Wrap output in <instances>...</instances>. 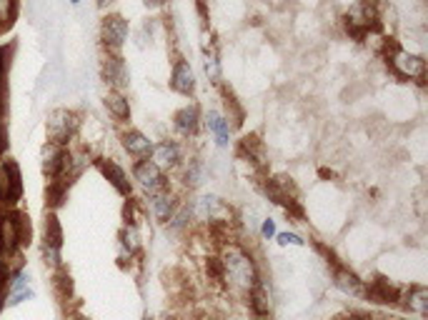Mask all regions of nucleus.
<instances>
[{
	"mask_svg": "<svg viewBox=\"0 0 428 320\" xmlns=\"http://www.w3.org/2000/svg\"><path fill=\"white\" fill-rule=\"evenodd\" d=\"M221 263H223V286L231 288L233 293H241V295H248V290L258 283L261 273H258V265L253 260L246 248L235 243L223 245L221 251Z\"/></svg>",
	"mask_w": 428,
	"mask_h": 320,
	"instance_id": "f257e3e1",
	"label": "nucleus"
},
{
	"mask_svg": "<svg viewBox=\"0 0 428 320\" xmlns=\"http://www.w3.org/2000/svg\"><path fill=\"white\" fill-rule=\"evenodd\" d=\"M30 243V218L21 210H8L0 216V253L13 255Z\"/></svg>",
	"mask_w": 428,
	"mask_h": 320,
	"instance_id": "f03ea898",
	"label": "nucleus"
},
{
	"mask_svg": "<svg viewBox=\"0 0 428 320\" xmlns=\"http://www.w3.org/2000/svg\"><path fill=\"white\" fill-rule=\"evenodd\" d=\"M23 195V178L18 163L0 158V205H13Z\"/></svg>",
	"mask_w": 428,
	"mask_h": 320,
	"instance_id": "7ed1b4c3",
	"label": "nucleus"
},
{
	"mask_svg": "<svg viewBox=\"0 0 428 320\" xmlns=\"http://www.w3.org/2000/svg\"><path fill=\"white\" fill-rule=\"evenodd\" d=\"M133 178L138 181V185L145 190L148 195H158V193H168V178L163 175L153 160L140 158L136 165H133Z\"/></svg>",
	"mask_w": 428,
	"mask_h": 320,
	"instance_id": "20e7f679",
	"label": "nucleus"
},
{
	"mask_svg": "<svg viewBox=\"0 0 428 320\" xmlns=\"http://www.w3.org/2000/svg\"><path fill=\"white\" fill-rule=\"evenodd\" d=\"M61 248H63V228L58 223L56 213L50 210L45 216V225H43V258L50 268H61Z\"/></svg>",
	"mask_w": 428,
	"mask_h": 320,
	"instance_id": "39448f33",
	"label": "nucleus"
},
{
	"mask_svg": "<svg viewBox=\"0 0 428 320\" xmlns=\"http://www.w3.org/2000/svg\"><path fill=\"white\" fill-rule=\"evenodd\" d=\"M78 126L81 120L73 111H56L50 113L48 118V140L50 143H58V146H68L70 140L76 138Z\"/></svg>",
	"mask_w": 428,
	"mask_h": 320,
	"instance_id": "423d86ee",
	"label": "nucleus"
},
{
	"mask_svg": "<svg viewBox=\"0 0 428 320\" xmlns=\"http://www.w3.org/2000/svg\"><path fill=\"white\" fill-rule=\"evenodd\" d=\"M388 60H391V65H394L396 73L403 76V78L423 80V76H426V60H423L421 56H414V53H406V50L396 48Z\"/></svg>",
	"mask_w": 428,
	"mask_h": 320,
	"instance_id": "0eeeda50",
	"label": "nucleus"
},
{
	"mask_svg": "<svg viewBox=\"0 0 428 320\" xmlns=\"http://www.w3.org/2000/svg\"><path fill=\"white\" fill-rule=\"evenodd\" d=\"M100 38H103L108 50H120L125 38H128V21H123L120 15H105L103 25H100Z\"/></svg>",
	"mask_w": 428,
	"mask_h": 320,
	"instance_id": "6e6552de",
	"label": "nucleus"
},
{
	"mask_svg": "<svg viewBox=\"0 0 428 320\" xmlns=\"http://www.w3.org/2000/svg\"><path fill=\"white\" fill-rule=\"evenodd\" d=\"M96 165H98V170L103 173L105 181L111 183V185L118 190V193L123 195V198H131V193H133L131 181H128V175H125V170H123V168H120V165H118L116 160H111V158H98V160H96Z\"/></svg>",
	"mask_w": 428,
	"mask_h": 320,
	"instance_id": "1a4fd4ad",
	"label": "nucleus"
},
{
	"mask_svg": "<svg viewBox=\"0 0 428 320\" xmlns=\"http://www.w3.org/2000/svg\"><path fill=\"white\" fill-rule=\"evenodd\" d=\"M333 283L341 293L351 295V298H363V293H366V280H361L351 268H345L341 263L333 268Z\"/></svg>",
	"mask_w": 428,
	"mask_h": 320,
	"instance_id": "9d476101",
	"label": "nucleus"
},
{
	"mask_svg": "<svg viewBox=\"0 0 428 320\" xmlns=\"http://www.w3.org/2000/svg\"><path fill=\"white\" fill-rule=\"evenodd\" d=\"M248 308L250 313H253V318H268L270 315V290H268V283L263 278H258V283L248 290Z\"/></svg>",
	"mask_w": 428,
	"mask_h": 320,
	"instance_id": "9b49d317",
	"label": "nucleus"
},
{
	"mask_svg": "<svg viewBox=\"0 0 428 320\" xmlns=\"http://www.w3.org/2000/svg\"><path fill=\"white\" fill-rule=\"evenodd\" d=\"M363 295L371 298L373 303H381V306H394V303H398L400 290L396 286H391L386 278H376L371 283H366V293Z\"/></svg>",
	"mask_w": 428,
	"mask_h": 320,
	"instance_id": "f8f14e48",
	"label": "nucleus"
},
{
	"mask_svg": "<svg viewBox=\"0 0 428 320\" xmlns=\"http://www.w3.org/2000/svg\"><path fill=\"white\" fill-rule=\"evenodd\" d=\"M171 88L180 95H193L195 93V73L193 68L186 63V60H178V63L173 65V73H171Z\"/></svg>",
	"mask_w": 428,
	"mask_h": 320,
	"instance_id": "ddd939ff",
	"label": "nucleus"
},
{
	"mask_svg": "<svg viewBox=\"0 0 428 320\" xmlns=\"http://www.w3.org/2000/svg\"><path fill=\"white\" fill-rule=\"evenodd\" d=\"M400 306L406 308L408 313L416 315H428V288L426 286H408L400 293Z\"/></svg>",
	"mask_w": 428,
	"mask_h": 320,
	"instance_id": "4468645a",
	"label": "nucleus"
},
{
	"mask_svg": "<svg viewBox=\"0 0 428 320\" xmlns=\"http://www.w3.org/2000/svg\"><path fill=\"white\" fill-rule=\"evenodd\" d=\"M63 160H65V146H58V143H45V148H43V175L48 178V181H53V178H58V173H61L63 168Z\"/></svg>",
	"mask_w": 428,
	"mask_h": 320,
	"instance_id": "2eb2a0df",
	"label": "nucleus"
},
{
	"mask_svg": "<svg viewBox=\"0 0 428 320\" xmlns=\"http://www.w3.org/2000/svg\"><path fill=\"white\" fill-rule=\"evenodd\" d=\"M151 160L160 170H171V168H175L180 163V148L173 140H163L158 146H153Z\"/></svg>",
	"mask_w": 428,
	"mask_h": 320,
	"instance_id": "dca6fc26",
	"label": "nucleus"
},
{
	"mask_svg": "<svg viewBox=\"0 0 428 320\" xmlns=\"http://www.w3.org/2000/svg\"><path fill=\"white\" fill-rule=\"evenodd\" d=\"M103 78L113 85V91H120L128 85V68L118 56H108L103 63Z\"/></svg>",
	"mask_w": 428,
	"mask_h": 320,
	"instance_id": "f3484780",
	"label": "nucleus"
},
{
	"mask_svg": "<svg viewBox=\"0 0 428 320\" xmlns=\"http://www.w3.org/2000/svg\"><path fill=\"white\" fill-rule=\"evenodd\" d=\"M173 126H175L178 133H183V135H195L200 128L198 105H186V108H180V111L175 113V118H173Z\"/></svg>",
	"mask_w": 428,
	"mask_h": 320,
	"instance_id": "a211bd4d",
	"label": "nucleus"
},
{
	"mask_svg": "<svg viewBox=\"0 0 428 320\" xmlns=\"http://www.w3.org/2000/svg\"><path fill=\"white\" fill-rule=\"evenodd\" d=\"M123 148H125V153L133 155V158H148L153 150V143L148 140V135H143L140 130H125Z\"/></svg>",
	"mask_w": 428,
	"mask_h": 320,
	"instance_id": "6ab92c4d",
	"label": "nucleus"
},
{
	"mask_svg": "<svg viewBox=\"0 0 428 320\" xmlns=\"http://www.w3.org/2000/svg\"><path fill=\"white\" fill-rule=\"evenodd\" d=\"M206 123H208V130H211L215 135V143H218L221 148L228 146V143H231V126H228V120L223 118V115L218 111H208Z\"/></svg>",
	"mask_w": 428,
	"mask_h": 320,
	"instance_id": "aec40b11",
	"label": "nucleus"
},
{
	"mask_svg": "<svg viewBox=\"0 0 428 320\" xmlns=\"http://www.w3.org/2000/svg\"><path fill=\"white\" fill-rule=\"evenodd\" d=\"M105 108H108V113H111L116 120H120V123L131 118V105H128V98H125L120 91H111L108 95H105Z\"/></svg>",
	"mask_w": 428,
	"mask_h": 320,
	"instance_id": "412c9836",
	"label": "nucleus"
},
{
	"mask_svg": "<svg viewBox=\"0 0 428 320\" xmlns=\"http://www.w3.org/2000/svg\"><path fill=\"white\" fill-rule=\"evenodd\" d=\"M238 153H241L246 160H250V163H256V165H261L263 158H266V153H263V143L256 133H250V135H246V138L241 140Z\"/></svg>",
	"mask_w": 428,
	"mask_h": 320,
	"instance_id": "4be33fe9",
	"label": "nucleus"
},
{
	"mask_svg": "<svg viewBox=\"0 0 428 320\" xmlns=\"http://www.w3.org/2000/svg\"><path fill=\"white\" fill-rule=\"evenodd\" d=\"M173 210H175V201H173V195H168V193L151 195V213L158 218L160 223H168V218L173 216Z\"/></svg>",
	"mask_w": 428,
	"mask_h": 320,
	"instance_id": "5701e85b",
	"label": "nucleus"
},
{
	"mask_svg": "<svg viewBox=\"0 0 428 320\" xmlns=\"http://www.w3.org/2000/svg\"><path fill=\"white\" fill-rule=\"evenodd\" d=\"M120 248H123V255L136 258V253L140 251V233L138 225H125L120 230Z\"/></svg>",
	"mask_w": 428,
	"mask_h": 320,
	"instance_id": "b1692460",
	"label": "nucleus"
},
{
	"mask_svg": "<svg viewBox=\"0 0 428 320\" xmlns=\"http://www.w3.org/2000/svg\"><path fill=\"white\" fill-rule=\"evenodd\" d=\"M53 290H56V295H58L61 303L73 300V278L68 275V271L58 268L56 275H53Z\"/></svg>",
	"mask_w": 428,
	"mask_h": 320,
	"instance_id": "393cba45",
	"label": "nucleus"
},
{
	"mask_svg": "<svg viewBox=\"0 0 428 320\" xmlns=\"http://www.w3.org/2000/svg\"><path fill=\"white\" fill-rule=\"evenodd\" d=\"M223 105H226V115H223V118L231 120L233 126H241L243 123V108L238 105V100H235V95L231 91H223Z\"/></svg>",
	"mask_w": 428,
	"mask_h": 320,
	"instance_id": "a878e982",
	"label": "nucleus"
},
{
	"mask_svg": "<svg viewBox=\"0 0 428 320\" xmlns=\"http://www.w3.org/2000/svg\"><path fill=\"white\" fill-rule=\"evenodd\" d=\"M183 181H186L188 188L200 185V181H203V163H200V160H191V163H188L186 173H183Z\"/></svg>",
	"mask_w": 428,
	"mask_h": 320,
	"instance_id": "bb28decb",
	"label": "nucleus"
},
{
	"mask_svg": "<svg viewBox=\"0 0 428 320\" xmlns=\"http://www.w3.org/2000/svg\"><path fill=\"white\" fill-rule=\"evenodd\" d=\"M206 273H208V280H213V283H223V263L218 255H211L206 258Z\"/></svg>",
	"mask_w": 428,
	"mask_h": 320,
	"instance_id": "cd10ccee",
	"label": "nucleus"
},
{
	"mask_svg": "<svg viewBox=\"0 0 428 320\" xmlns=\"http://www.w3.org/2000/svg\"><path fill=\"white\" fill-rule=\"evenodd\" d=\"M13 0H0V28H8L13 23Z\"/></svg>",
	"mask_w": 428,
	"mask_h": 320,
	"instance_id": "c85d7f7f",
	"label": "nucleus"
},
{
	"mask_svg": "<svg viewBox=\"0 0 428 320\" xmlns=\"http://www.w3.org/2000/svg\"><path fill=\"white\" fill-rule=\"evenodd\" d=\"M278 238V245H306V240L301 236H296V233H276Z\"/></svg>",
	"mask_w": 428,
	"mask_h": 320,
	"instance_id": "c756f323",
	"label": "nucleus"
},
{
	"mask_svg": "<svg viewBox=\"0 0 428 320\" xmlns=\"http://www.w3.org/2000/svg\"><path fill=\"white\" fill-rule=\"evenodd\" d=\"M8 280H10V273H8V271H0V313H3V308H6V300H8Z\"/></svg>",
	"mask_w": 428,
	"mask_h": 320,
	"instance_id": "7c9ffc66",
	"label": "nucleus"
},
{
	"mask_svg": "<svg viewBox=\"0 0 428 320\" xmlns=\"http://www.w3.org/2000/svg\"><path fill=\"white\" fill-rule=\"evenodd\" d=\"M261 233H263V238H276V223H273V220H270V218H266V220H263L261 223Z\"/></svg>",
	"mask_w": 428,
	"mask_h": 320,
	"instance_id": "2f4dec72",
	"label": "nucleus"
},
{
	"mask_svg": "<svg viewBox=\"0 0 428 320\" xmlns=\"http://www.w3.org/2000/svg\"><path fill=\"white\" fill-rule=\"evenodd\" d=\"M6 68H8V53L6 48H0V88H3V80H6Z\"/></svg>",
	"mask_w": 428,
	"mask_h": 320,
	"instance_id": "473e14b6",
	"label": "nucleus"
},
{
	"mask_svg": "<svg viewBox=\"0 0 428 320\" xmlns=\"http://www.w3.org/2000/svg\"><path fill=\"white\" fill-rule=\"evenodd\" d=\"M339 320H371V315H366V313H351V315H345V318H339Z\"/></svg>",
	"mask_w": 428,
	"mask_h": 320,
	"instance_id": "72a5a7b5",
	"label": "nucleus"
},
{
	"mask_svg": "<svg viewBox=\"0 0 428 320\" xmlns=\"http://www.w3.org/2000/svg\"><path fill=\"white\" fill-rule=\"evenodd\" d=\"M143 3H145V8H158L163 0H143Z\"/></svg>",
	"mask_w": 428,
	"mask_h": 320,
	"instance_id": "f704fd0d",
	"label": "nucleus"
},
{
	"mask_svg": "<svg viewBox=\"0 0 428 320\" xmlns=\"http://www.w3.org/2000/svg\"><path fill=\"white\" fill-rule=\"evenodd\" d=\"M68 320H88V318H85V315H81V313H70Z\"/></svg>",
	"mask_w": 428,
	"mask_h": 320,
	"instance_id": "c9c22d12",
	"label": "nucleus"
},
{
	"mask_svg": "<svg viewBox=\"0 0 428 320\" xmlns=\"http://www.w3.org/2000/svg\"><path fill=\"white\" fill-rule=\"evenodd\" d=\"M0 118H3V95H0ZM3 123V120H0Z\"/></svg>",
	"mask_w": 428,
	"mask_h": 320,
	"instance_id": "e433bc0d",
	"label": "nucleus"
},
{
	"mask_svg": "<svg viewBox=\"0 0 428 320\" xmlns=\"http://www.w3.org/2000/svg\"><path fill=\"white\" fill-rule=\"evenodd\" d=\"M70 3H73V5H78V3H81V0H70Z\"/></svg>",
	"mask_w": 428,
	"mask_h": 320,
	"instance_id": "4c0bfd02",
	"label": "nucleus"
},
{
	"mask_svg": "<svg viewBox=\"0 0 428 320\" xmlns=\"http://www.w3.org/2000/svg\"><path fill=\"white\" fill-rule=\"evenodd\" d=\"M100 3H113V0H100Z\"/></svg>",
	"mask_w": 428,
	"mask_h": 320,
	"instance_id": "58836bf2",
	"label": "nucleus"
},
{
	"mask_svg": "<svg viewBox=\"0 0 428 320\" xmlns=\"http://www.w3.org/2000/svg\"><path fill=\"white\" fill-rule=\"evenodd\" d=\"M256 320H268V318H256Z\"/></svg>",
	"mask_w": 428,
	"mask_h": 320,
	"instance_id": "ea45409f",
	"label": "nucleus"
}]
</instances>
